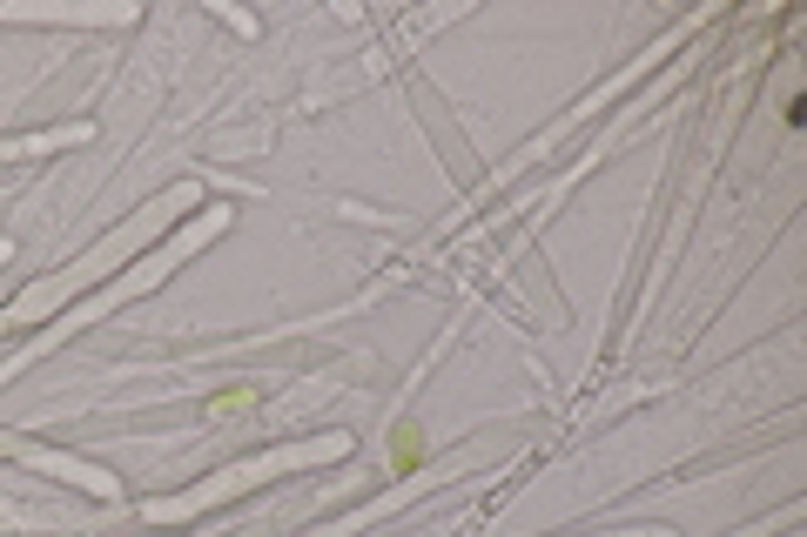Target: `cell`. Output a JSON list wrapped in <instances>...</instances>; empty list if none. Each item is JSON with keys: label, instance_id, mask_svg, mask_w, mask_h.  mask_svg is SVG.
<instances>
[{"label": "cell", "instance_id": "cell-1", "mask_svg": "<svg viewBox=\"0 0 807 537\" xmlns=\"http://www.w3.org/2000/svg\"><path fill=\"white\" fill-rule=\"evenodd\" d=\"M390 464H397V471H418V464H425V423H418V417H404V423L390 430Z\"/></svg>", "mask_w": 807, "mask_h": 537}, {"label": "cell", "instance_id": "cell-2", "mask_svg": "<svg viewBox=\"0 0 807 537\" xmlns=\"http://www.w3.org/2000/svg\"><path fill=\"white\" fill-rule=\"evenodd\" d=\"M256 403H263V383H222L209 397V417L222 423V417H242V410H256Z\"/></svg>", "mask_w": 807, "mask_h": 537}]
</instances>
